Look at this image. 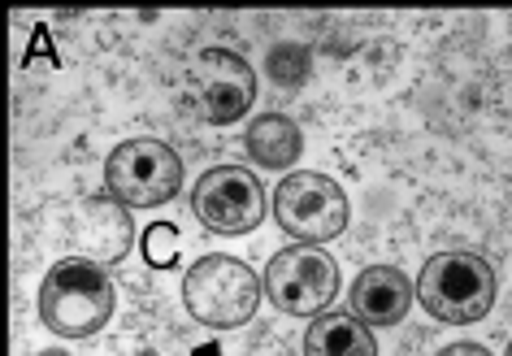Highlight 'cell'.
<instances>
[{
  "label": "cell",
  "instance_id": "cell-11",
  "mask_svg": "<svg viewBox=\"0 0 512 356\" xmlns=\"http://www.w3.org/2000/svg\"><path fill=\"white\" fill-rule=\"evenodd\" d=\"M304 356H378L374 326L356 313H322L304 330Z\"/></svg>",
  "mask_w": 512,
  "mask_h": 356
},
{
  "label": "cell",
  "instance_id": "cell-9",
  "mask_svg": "<svg viewBox=\"0 0 512 356\" xmlns=\"http://www.w3.org/2000/svg\"><path fill=\"white\" fill-rule=\"evenodd\" d=\"M417 300V283L395 265H369L348 287V313L365 326H400Z\"/></svg>",
  "mask_w": 512,
  "mask_h": 356
},
{
  "label": "cell",
  "instance_id": "cell-5",
  "mask_svg": "<svg viewBox=\"0 0 512 356\" xmlns=\"http://www.w3.org/2000/svg\"><path fill=\"white\" fill-rule=\"evenodd\" d=\"M270 213L278 231H287L296 244H330L348 231L352 222V200L322 170H291L270 196Z\"/></svg>",
  "mask_w": 512,
  "mask_h": 356
},
{
  "label": "cell",
  "instance_id": "cell-1",
  "mask_svg": "<svg viewBox=\"0 0 512 356\" xmlns=\"http://www.w3.org/2000/svg\"><path fill=\"white\" fill-rule=\"evenodd\" d=\"M118 309V291L100 261L92 257H61L40 278L35 313L57 339H92L109 326Z\"/></svg>",
  "mask_w": 512,
  "mask_h": 356
},
{
  "label": "cell",
  "instance_id": "cell-15",
  "mask_svg": "<svg viewBox=\"0 0 512 356\" xmlns=\"http://www.w3.org/2000/svg\"><path fill=\"white\" fill-rule=\"evenodd\" d=\"M504 356H512V339H508V352H504Z\"/></svg>",
  "mask_w": 512,
  "mask_h": 356
},
{
  "label": "cell",
  "instance_id": "cell-2",
  "mask_svg": "<svg viewBox=\"0 0 512 356\" xmlns=\"http://www.w3.org/2000/svg\"><path fill=\"white\" fill-rule=\"evenodd\" d=\"M499 296L495 265L478 252H434L417 274V304L434 322L473 326L486 322Z\"/></svg>",
  "mask_w": 512,
  "mask_h": 356
},
{
  "label": "cell",
  "instance_id": "cell-13",
  "mask_svg": "<svg viewBox=\"0 0 512 356\" xmlns=\"http://www.w3.org/2000/svg\"><path fill=\"white\" fill-rule=\"evenodd\" d=\"M434 356H495L486 343H473V339H460V343H447V348H439Z\"/></svg>",
  "mask_w": 512,
  "mask_h": 356
},
{
  "label": "cell",
  "instance_id": "cell-14",
  "mask_svg": "<svg viewBox=\"0 0 512 356\" xmlns=\"http://www.w3.org/2000/svg\"><path fill=\"white\" fill-rule=\"evenodd\" d=\"M35 356H70V352H61V348H48V352H35Z\"/></svg>",
  "mask_w": 512,
  "mask_h": 356
},
{
  "label": "cell",
  "instance_id": "cell-8",
  "mask_svg": "<svg viewBox=\"0 0 512 356\" xmlns=\"http://www.w3.org/2000/svg\"><path fill=\"white\" fill-rule=\"evenodd\" d=\"M196 113L209 126H235L256 105V70L230 48H200L191 61Z\"/></svg>",
  "mask_w": 512,
  "mask_h": 356
},
{
  "label": "cell",
  "instance_id": "cell-12",
  "mask_svg": "<svg viewBox=\"0 0 512 356\" xmlns=\"http://www.w3.org/2000/svg\"><path fill=\"white\" fill-rule=\"evenodd\" d=\"M139 248H144V261L152 270H165L174 265V248H178V231L170 222H152L144 235H139Z\"/></svg>",
  "mask_w": 512,
  "mask_h": 356
},
{
  "label": "cell",
  "instance_id": "cell-3",
  "mask_svg": "<svg viewBox=\"0 0 512 356\" xmlns=\"http://www.w3.org/2000/svg\"><path fill=\"white\" fill-rule=\"evenodd\" d=\"M265 296V278L239 257L209 252L183 274V309L191 322L209 330H239L256 317V304Z\"/></svg>",
  "mask_w": 512,
  "mask_h": 356
},
{
  "label": "cell",
  "instance_id": "cell-6",
  "mask_svg": "<svg viewBox=\"0 0 512 356\" xmlns=\"http://www.w3.org/2000/svg\"><path fill=\"white\" fill-rule=\"evenodd\" d=\"M265 300L274 304L283 317H300V322H313V317L330 313L343 278L339 265L330 252H322L317 244H287L278 248L270 261H265Z\"/></svg>",
  "mask_w": 512,
  "mask_h": 356
},
{
  "label": "cell",
  "instance_id": "cell-10",
  "mask_svg": "<svg viewBox=\"0 0 512 356\" xmlns=\"http://www.w3.org/2000/svg\"><path fill=\"white\" fill-rule=\"evenodd\" d=\"M304 152V131L287 113H256V118L243 126V157H248L256 170H291Z\"/></svg>",
  "mask_w": 512,
  "mask_h": 356
},
{
  "label": "cell",
  "instance_id": "cell-7",
  "mask_svg": "<svg viewBox=\"0 0 512 356\" xmlns=\"http://www.w3.org/2000/svg\"><path fill=\"white\" fill-rule=\"evenodd\" d=\"M191 213L204 231L239 239L252 235L270 213V196H265L261 178L243 165H209L196 187H191Z\"/></svg>",
  "mask_w": 512,
  "mask_h": 356
},
{
  "label": "cell",
  "instance_id": "cell-4",
  "mask_svg": "<svg viewBox=\"0 0 512 356\" xmlns=\"http://www.w3.org/2000/svg\"><path fill=\"white\" fill-rule=\"evenodd\" d=\"M105 196L122 209H161L183 192V157L165 139H122L105 157Z\"/></svg>",
  "mask_w": 512,
  "mask_h": 356
}]
</instances>
